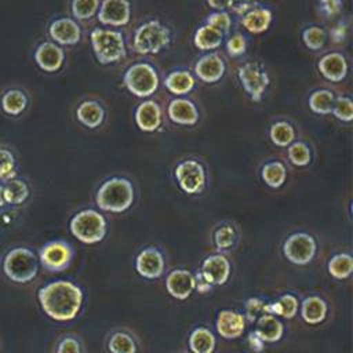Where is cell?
<instances>
[{
	"mask_svg": "<svg viewBox=\"0 0 353 353\" xmlns=\"http://www.w3.org/2000/svg\"><path fill=\"white\" fill-rule=\"evenodd\" d=\"M37 301L50 319L65 323L77 317L83 306L84 294L73 281L54 280L39 288Z\"/></svg>",
	"mask_w": 353,
	"mask_h": 353,
	"instance_id": "6da1fadb",
	"label": "cell"
},
{
	"mask_svg": "<svg viewBox=\"0 0 353 353\" xmlns=\"http://www.w3.org/2000/svg\"><path fill=\"white\" fill-rule=\"evenodd\" d=\"M135 201V186L123 175H113L101 182L95 192V204L101 211L121 214L132 207Z\"/></svg>",
	"mask_w": 353,
	"mask_h": 353,
	"instance_id": "7a4b0ae2",
	"label": "cell"
},
{
	"mask_svg": "<svg viewBox=\"0 0 353 353\" xmlns=\"http://www.w3.org/2000/svg\"><path fill=\"white\" fill-rule=\"evenodd\" d=\"M39 270L40 262L37 252L28 245L10 247L1 258V272L14 284H30L39 276Z\"/></svg>",
	"mask_w": 353,
	"mask_h": 353,
	"instance_id": "3957f363",
	"label": "cell"
},
{
	"mask_svg": "<svg viewBox=\"0 0 353 353\" xmlns=\"http://www.w3.org/2000/svg\"><path fill=\"white\" fill-rule=\"evenodd\" d=\"M171 41V29L159 18H148L134 29L131 47L139 55H157L168 48Z\"/></svg>",
	"mask_w": 353,
	"mask_h": 353,
	"instance_id": "277c9868",
	"label": "cell"
},
{
	"mask_svg": "<svg viewBox=\"0 0 353 353\" xmlns=\"http://www.w3.org/2000/svg\"><path fill=\"white\" fill-rule=\"evenodd\" d=\"M90 43L99 65H113L127 55L125 39L116 28H94L90 32Z\"/></svg>",
	"mask_w": 353,
	"mask_h": 353,
	"instance_id": "5b68a950",
	"label": "cell"
},
{
	"mask_svg": "<svg viewBox=\"0 0 353 353\" xmlns=\"http://www.w3.org/2000/svg\"><path fill=\"white\" fill-rule=\"evenodd\" d=\"M124 88L137 98H150L160 85V76L154 65L146 61L131 63L123 73Z\"/></svg>",
	"mask_w": 353,
	"mask_h": 353,
	"instance_id": "8992f818",
	"label": "cell"
},
{
	"mask_svg": "<svg viewBox=\"0 0 353 353\" xmlns=\"http://www.w3.org/2000/svg\"><path fill=\"white\" fill-rule=\"evenodd\" d=\"M69 230L74 239L83 244H97L102 241L108 232L106 218L94 208H83L72 215Z\"/></svg>",
	"mask_w": 353,
	"mask_h": 353,
	"instance_id": "52a82bcc",
	"label": "cell"
},
{
	"mask_svg": "<svg viewBox=\"0 0 353 353\" xmlns=\"http://www.w3.org/2000/svg\"><path fill=\"white\" fill-rule=\"evenodd\" d=\"M174 179L185 194L197 196L204 192L208 183V171L205 164L197 157H183L172 168Z\"/></svg>",
	"mask_w": 353,
	"mask_h": 353,
	"instance_id": "ba28073f",
	"label": "cell"
},
{
	"mask_svg": "<svg viewBox=\"0 0 353 353\" xmlns=\"http://www.w3.org/2000/svg\"><path fill=\"white\" fill-rule=\"evenodd\" d=\"M236 77L252 102H261L270 85V74L266 66L258 59L243 62L236 69Z\"/></svg>",
	"mask_w": 353,
	"mask_h": 353,
	"instance_id": "9c48e42d",
	"label": "cell"
},
{
	"mask_svg": "<svg viewBox=\"0 0 353 353\" xmlns=\"http://www.w3.org/2000/svg\"><path fill=\"white\" fill-rule=\"evenodd\" d=\"M317 241L306 232L290 234L283 244V254L294 265H307L316 255Z\"/></svg>",
	"mask_w": 353,
	"mask_h": 353,
	"instance_id": "30bf717a",
	"label": "cell"
},
{
	"mask_svg": "<svg viewBox=\"0 0 353 353\" xmlns=\"http://www.w3.org/2000/svg\"><path fill=\"white\" fill-rule=\"evenodd\" d=\"M40 265L48 272H62L73 259V248L65 240H52L43 244L37 252Z\"/></svg>",
	"mask_w": 353,
	"mask_h": 353,
	"instance_id": "8fae6325",
	"label": "cell"
},
{
	"mask_svg": "<svg viewBox=\"0 0 353 353\" xmlns=\"http://www.w3.org/2000/svg\"><path fill=\"white\" fill-rule=\"evenodd\" d=\"M47 34L51 41L61 47L76 46L81 41L83 28L72 17H57L47 26Z\"/></svg>",
	"mask_w": 353,
	"mask_h": 353,
	"instance_id": "7c38bea8",
	"label": "cell"
},
{
	"mask_svg": "<svg viewBox=\"0 0 353 353\" xmlns=\"http://www.w3.org/2000/svg\"><path fill=\"white\" fill-rule=\"evenodd\" d=\"M226 61L218 51H208L200 55L194 65V77L205 84L219 83L226 73Z\"/></svg>",
	"mask_w": 353,
	"mask_h": 353,
	"instance_id": "4fadbf2b",
	"label": "cell"
},
{
	"mask_svg": "<svg viewBox=\"0 0 353 353\" xmlns=\"http://www.w3.org/2000/svg\"><path fill=\"white\" fill-rule=\"evenodd\" d=\"M134 121L142 132H157L164 124V109L159 101L146 98L137 105L134 110Z\"/></svg>",
	"mask_w": 353,
	"mask_h": 353,
	"instance_id": "5bb4252c",
	"label": "cell"
},
{
	"mask_svg": "<svg viewBox=\"0 0 353 353\" xmlns=\"http://www.w3.org/2000/svg\"><path fill=\"white\" fill-rule=\"evenodd\" d=\"M132 6L130 0H101L97 18L106 28H121L130 23Z\"/></svg>",
	"mask_w": 353,
	"mask_h": 353,
	"instance_id": "9a60e30c",
	"label": "cell"
},
{
	"mask_svg": "<svg viewBox=\"0 0 353 353\" xmlns=\"http://www.w3.org/2000/svg\"><path fill=\"white\" fill-rule=\"evenodd\" d=\"M33 61L40 70L52 74L63 68L66 52L63 47L55 44L54 41L44 40L34 47Z\"/></svg>",
	"mask_w": 353,
	"mask_h": 353,
	"instance_id": "2e32d148",
	"label": "cell"
},
{
	"mask_svg": "<svg viewBox=\"0 0 353 353\" xmlns=\"http://www.w3.org/2000/svg\"><path fill=\"white\" fill-rule=\"evenodd\" d=\"M165 113L171 123L182 127H193L200 120V110L196 102L188 97L172 98L167 105Z\"/></svg>",
	"mask_w": 353,
	"mask_h": 353,
	"instance_id": "e0dca14e",
	"label": "cell"
},
{
	"mask_svg": "<svg viewBox=\"0 0 353 353\" xmlns=\"http://www.w3.org/2000/svg\"><path fill=\"white\" fill-rule=\"evenodd\" d=\"M319 73L330 83H342L349 73V61L342 51H327L317 61Z\"/></svg>",
	"mask_w": 353,
	"mask_h": 353,
	"instance_id": "ac0fdd59",
	"label": "cell"
},
{
	"mask_svg": "<svg viewBox=\"0 0 353 353\" xmlns=\"http://www.w3.org/2000/svg\"><path fill=\"white\" fill-rule=\"evenodd\" d=\"M164 256L161 251L156 247H146L141 250L135 258V270L143 279H160L164 273Z\"/></svg>",
	"mask_w": 353,
	"mask_h": 353,
	"instance_id": "d6986e66",
	"label": "cell"
},
{
	"mask_svg": "<svg viewBox=\"0 0 353 353\" xmlns=\"http://www.w3.org/2000/svg\"><path fill=\"white\" fill-rule=\"evenodd\" d=\"M230 262L223 254H214L207 256L200 268V273L207 283L214 285H223L230 276Z\"/></svg>",
	"mask_w": 353,
	"mask_h": 353,
	"instance_id": "ffe728a7",
	"label": "cell"
},
{
	"mask_svg": "<svg viewBox=\"0 0 353 353\" xmlns=\"http://www.w3.org/2000/svg\"><path fill=\"white\" fill-rule=\"evenodd\" d=\"M74 116L84 128L97 130L105 123L106 109L101 101L88 98L76 106Z\"/></svg>",
	"mask_w": 353,
	"mask_h": 353,
	"instance_id": "44dd1931",
	"label": "cell"
},
{
	"mask_svg": "<svg viewBox=\"0 0 353 353\" xmlns=\"http://www.w3.org/2000/svg\"><path fill=\"white\" fill-rule=\"evenodd\" d=\"M194 274L188 269H174L165 277V288L168 294L178 299H188L194 291Z\"/></svg>",
	"mask_w": 353,
	"mask_h": 353,
	"instance_id": "7402d4cb",
	"label": "cell"
},
{
	"mask_svg": "<svg viewBox=\"0 0 353 353\" xmlns=\"http://www.w3.org/2000/svg\"><path fill=\"white\" fill-rule=\"evenodd\" d=\"M30 105V97L22 87H8L0 94V108L10 117L22 116Z\"/></svg>",
	"mask_w": 353,
	"mask_h": 353,
	"instance_id": "603a6c76",
	"label": "cell"
},
{
	"mask_svg": "<svg viewBox=\"0 0 353 353\" xmlns=\"http://www.w3.org/2000/svg\"><path fill=\"white\" fill-rule=\"evenodd\" d=\"M245 317L236 310L223 309L218 313L215 328L216 332L225 339H236L243 335L245 330Z\"/></svg>",
	"mask_w": 353,
	"mask_h": 353,
	"instance_id": "cb8c5ba5",
	"label": "cell"
},
{
	"mask_svg": "<svg viewBox=\"0 0 353 353\" xmlns=\"http://www.w3.org/2000/svg\"><path fill=\"white\" fill-rule=\"evenodd\" d=\"M273 22V11L265 6H252L240 17L241 26L252 33L261 34L266 32Z\"/></svg>",
	"mask_w": 353,
	"mask_h": 353,
	"instance_id": "d4e9b609",
	"label": "cell"
},
{
	"mask_svg": "<svg viewBox=\"0 0 353 353\" xmlns=\"http://www.w3.org/2000/svg\"><path fill=\"white\" fill-rule=\"evenodd\" d=\"M165 90L175 97H185L190 94L196 87L194 74L183 68L170 70L164 77Z\"/></svg>",
	"mask_w": 353,
	"mask_h": 353,
	"instance_id": "484cf974",
	"label": "cell"
},
{
	"mask_svg": "<svg viewBox=\"0 0 353 353\" xmlns=\"http://www.w3.org/2000/svg\"><path fill=\"white\" fill-rule=\"evenodd\" d=\"M259 175L266 186L270 189H280L287 182L288 168L283 160L269 159L261 165Z\"/></svg>",
	"mask_w": 353,
	"mask_h": 353,
	"instance_id": "4316f807",
	"label": "cell"
},
{
	"mask_svg": "<svg viewBox=\"0 0 353 353\" xmlns=\"http://www.w3.org/2000/svg\"><path fill=\"white\" fill-rule=\"evenodd\" d=\"M301 317L309 325L321 324L328 314L327 302L319 295H309L301 303Z\"/></svg>",
	"mask_w": 353,
	"mask_h": 353,
	"instance_id": "83f0119b",
	"label": "cell"
},
{
	"mask_svg": "<svg viewBox=\"0 0 353 353\" xmlns=\"http://www.w3.org/2000/svg\"><path fill=\"white\" fill-rule=\"evenodd\" d=\"M4 196L7 207H21L29 201L32 189L25 178L15 176L4 183Z\"/></svg>",
	"mask_w": 353,
	"mask_h": 353,
	"instance_id": "f1b7e54d",
	"label": "cell"
},
{
	"mask_svg": "<svg viewBox=\"0 0 353 353\" xmlns=\"http://www.w3.org/2000/svg\"><path fill=\"white\" fill-rule=\"evenodd\" d=\"M268 135L274 146L287 148L296 141V128L288 119H277L269 125Z\"/></svg>",
	"mask_w": 353,
	"mask_h": 353,
	"instance_id": "f546056e",
	"label": "cell"
},
{
	"mask_svg": "<svg viewBox=\"0 0 353 353\" xmlns=\"http://www.w3.org/2000/svg\"><path fill=\"white\" fill-rule=\"evenodd\" d=\"M254 332L268 343L279 342L284 335V324L279 317L272 314H262L255 321V330Z\"/></svg>",
	"mask_w": 353,
	"mask_h": 353,
	"instance_id": "4dcf8cb0",
	"label": "cell"
},
{
	"mask_svg": "<svg viewBox=\"0 0 353 353\" xmlns=\"http://www.w3.org/2000/svg\"><path fill=\"white\" fill-rule=\"evenodd\" d=\"M223 41H225V34L207 23L200 25L193 34L194 47L204 52L218 50L223 44Z\"/></svg>",
	"mask_w": 353,
	"mask_h": 353,
	"instance_id": "1f68e13d",
	"label": "cell"
},
{
	"mask_svg": "<svg viewBox=\"0 0 353 353\" xmlns=\"http://www.w3.org/2000/svg\"><path fill=\"white\" fill-rule=\"evenodd\" d=\"M335 97H336V92L331 88H327V87L316 88L307 97V106L310 112L317 116H328L331 114Z\"/></svg>",
	"mask_w": 353,
	"mask_h": 353,
	"instance_id": "d6a6232c",
	"label": "cell"
},
{
	"mask_svg": "<svg viewBox=\"0 0 353 353\" xmlns=\"http://www.w3.org/2000/svg\"><path fill=\"white\" fill-rule=\"evenodd\" d=\"M299 309V302L298 298L292 294H283L277 301L274 302H268L265 303V314H272L276 317H283V319H294L298 313Z\"/></svg>",
	"mask_w": 353,
	"mask_h": 353,
	"instance_id": "836d02e7",
	"label": "cell"
},
{
	"mask_svg": "<svg viewBox=\"0 0 353 353\" xmlns=\"http://www.w3.org/2000/svg\"><path fill=\"white\" fill-rule=\"evenodd\" d=\"M188 345L192 353H214L216 339L207 327H197L190 332Z\"/></svg>",
	"mask_w": 353,
	"mask_h": 353,
	"instance_id": "e575fe53",
	"label": "cell"
},
{
	"mask_svg": "<svg viewBox=\"0 0 353 353\" xmlns=\"http://www.w3.org/2000/svg\"><path fill=\"white\" fill-rule=\"evenodd\" d=\"M285 149H287L288 161L295 167H299V168L307 167L313 160L312 148L305 141L296 139L290 146H287Z\"/></svg>",
	"mask_w": 353,
	"mask_h": 353,
	"instance_id": "d590c367",
	"label": "cell"
},
{
	"mask_svg": "<svg viewBox=\"0 0 353 353\" xmlns=\"http://www.w3.org/2000/svg\"><path fill=\"white\" fill-rule=\"evenodd\" d=\"M328 273L336 280H346L353 272V258L350 254L339 252L331 256L328 261Z\"/></svg>",
	"mask_w": 353,
	"mask_h": 353,
	"instance_id": "8d00e7d4",
	"label": "cell"
},
{
	"mask_svg": "<svg viewBox=\"0 0 353 353\" xmlns=\"http://www.w3.org/2000/svg\"><path fill=\"white\" fill-rule=\"evenodd\" d=\"M301 39L306 48L312 51H320L325 46L328 36H327V30L323 26L312 23L302 29Z\"/></svg>",
	"mask_w": 353,
	"mask_h": 353,
	"instance_id": "74e56055",
	"label": "cell"
},
{
	"mask_svg": "<svg viewBox=\"0 0 353 353\" xmlns=\"http://www.w3.org/2000/svg\"><path fill=\"white\" fill-rule=\"evenodd\" d=\"M18 176V160L12 149L0 145V182L6 183Z\"/></svg>",
	"mask_w": 353,
	"mask_h": 353,
	"instance_id": "f35d334b",
	"label": "cell"
},
{
	"mask_svg": "<svg viewBox=\"0 0 353 353\" xmlns=\"http://www.w3.org/2000/svg\"><path fill=\"white\" fill-rule=\"evenodd\" d=\"M101 0H70V14L77 22L90 21L97 17Z\"/></svg>",
	"mask_w": 353,
	"mask_h": 353,
	"instance_id": "ab89813d",
	"label": "cell"
},
{
	"mask_svg": "<svg viewBox=\"0 0 353 353\" xmlns=\"http://www.w3.org/2000/svg\"><path fill=\"white\" fill-rule=\"evenodd\" d=\"M108 349L110 353H137V343L130 334L116 331L108 341Z\"/></svg>",
	"mask_w": 353,
	"mask_h": 353,
	"instance_id": "60d3db41",
	"label": "cell"
},
{
	"mask_svg": "<svg viewBox=\"0 0 353 353\" xmlns=\"http://www.w3.org/2000/svg\"><path fill=\"white\" fill-rule=\"evenodd\" d=\"M331 114L342 123H350L353 119V101L350 95L336 94L332 103Z\"/></svg>",
	"mask_w": 353,
	"mask_h": 353,
	"instance_id": "b9f144b4",
	"label": "cell"
},
{
	"mask_svg": "<svg viewBox=\"0 0 353 353\" xmlns=\"http://www.w3.org/2000/svg\"><path fill=\"white\" fill-rule=\"evenodd\" d=\"M212 239H214V244H215L216 250L218 251H225V250H229L234 245L236 239H237V233H236V229L232 223H222L214 230Z\"/></svg>",
	"mask_w": 353,
	"mask_h": 353,
	"instance_id": "7bdbcfd3",
	"label": "cell"
},
{
	"mask_svg": "<svg viewBox=\"0 0 353 353\" xmlns=\"http://www.w3.org/2000/svg\"><path fill=\"white\" fill-rule=\"evenodd\" d=\"M207 25L212 26L214 29L219 30L221 33H223L225 36L229 34L232 25H233V19L229 11H212L207 15L205 22Z\"/></svg>",
	"mask_w": 353,
	"mask_h": 353,
	"instance_id": "ee69618b",
	"label": "cell"
},
{
	"mask_svg": "<svg viewBox=\"0 0 353 353\" xmlns=\"http://www.w3.org/2000/svg\"><path fill=\"white\" fill-rule=\"evenodd\" d=\"M225 50L230 58H239L244 55L247 51V37L240 32L229 34L225 41Z\"/></svg>",
	"mask_w": 353,
	"mask_h": 353,
	"instance_id": "f6af8a7d",
	"label": "cell"
},
{
	"mask_svg": "<svg viewBox=\"0 0 353 353\" xmlns=\"http://www.w3.org/2000/svg\"><path fill=\"white\" fill-rule=\"evenodd\" d=\"M244 307H245V313H244L245 321L255 323L262 314H265V310H263L265 302L261 298H248L244 303Z\"/></svg>",
	"mask_w": 353,
	"mask_h": 353,
	"instance_id": "bcb514c9",
	"label": "cell"
},
{
	"mask_svg": "<svg viewBox=\"0 0 353 353\" xmlns=\"http://www.w3.org/2000/svg\"><path fill=\"white\" fill-rule=\"evenodd\" d=\"M347 33H349V23L346 21H338L327 32V36H328V39H330V41L332 44L338 46V44H342V43L346 41Z\"/></svg>",
	"mask_w": 353,
	"mask_h": 353,
	"instance_id": "7dc6e473",
	"label": "cell"
},
{
	"mask_svg": "<svg viewBox=\"0 0 353 353\" xmlns=\"http://www.w3.org/2000/svg\"><path fill=\"white\" fill-rule=\"evenodd\" d=\"M343 0H323L319 1V11L324 18L332 19L342 12Z\"/></svg>",
	"mask_w": 353,
	"mask_h": 353,
	"instance_id": "c3c4849f",
	"label": "cell"
},
{
	"mask_svg": "<svg viewBox=\"0 0 353 353\" xmlns=\"http://www.w3.org/2000/svg\"><path fill=\"white\" fill-rule=\"evenodd\" d=\"M55 353H81V345L74 336H63L59 339L55 347Z\"/></svg>",
	"mask_w": 353,
	"mask_h": 353,
	"instance_id": "681fc988",
	"label": "cell"
},
{
	"mask_svg": "<svg viewBox=\"0 0 353 353\" xmlns=\"http://www.w3.org/2000/svg\"><path fill=\"white\" fill-rule=\"evenodd\" d=\"M208 7L214 11H229L237 3V0H205Z\"/></svg>",
	"mask_w": 353,
	"mask_h": 353,
	"instance_id": "f907efd6",
	"label": "cell"
},
{
	"mask_svg": "<svg viewBox=\"0 0 353 353\" xmlns=\"http://www.w3.org/2000/svg\"><path fill=\"white\" fill-rule=\"evenodd\" d=\"M247 343H248L250 349L256 352V353H261L263 350V347H265V342L254 331L247 335Z\"/></svg>",
	"mask_w": 353,
	"mask_h": 353,
	"instance_id": "816d5d0a",
	"label": "cell"
},
{
	"mask_svg": "<svg viewBox=\"0 0 353 353\" xmlns=\"http://www.w3.org/2000/svg\"><path fill=\"white\" fill-rule=\"evenodd\" d=\"M194 283H196L194 290H197V292H200V294H205L212 290V285L204 280V277L201 276V273L199 270L194 274Z\"/></svg>",
	"mask_w": 353,
	"mask_h": 353,
	"instance_id": "f5cc1de1",
	"label": "cell"
},
{
	"mask_svg": "<svg viewBox=\"0 0 353 353\" xmlns=\"http://www.w3.org/2000/svg\"><path fill=\"white\" fill-rule=\"evenodd\" d=\"M7 208V203H6V196H4V183L0 182V210Z\"/></svg>",
	"mask_w": 353,
	"mask_h": 353,
	"instance_id": "db71d44e",
	"label": "cell"
},
{
	"mask_svg": "<svg viewBox=\"0 0 353 353\" xmlns=\"http://www.w3.org/2000/svg\"><path fill=\"white\" fill-rule=\"evenodd\" d=\"M0 353H1V346H0Z\"/></svg>",
	"mask_w": 353,
	"mask_h": 353,
	"instance_id": "11a10c76",
	"label": "cell"
},
{
	"mask_svg": "<svg viewBox=\"0 0 353 353\" xmlns=\"http://www.w3.org/2000/svg\"><path fill=\"white\" fill-rule=\"evenodd\" d=\"M317 1H323V0H317Z\"/></svg>",
	"mask_w": 353,
	"mask_h": 353,
	"instance_id": "9f6ffc18",
	"label": "cell"
}]
</instances>
